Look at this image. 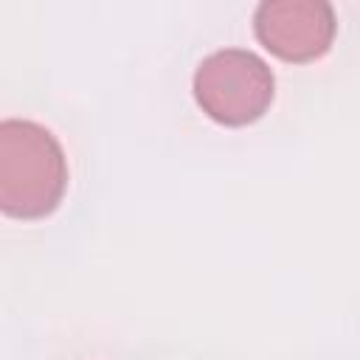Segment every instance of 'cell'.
I'll use <instances>...</instances> for the list:
<instances>
[{"mask_svg": "<svg viewBox=\"0 0 360 360\" xmlns=\"http://www.w3.org/2000/svg\"><path fill=\"white\" fill-rule=\"evenodd\" d=\"M276 93L273 70L253 51L225 48L205 56L194 73V98L202 112L225 127L259 121Z\"/></svg>", "mask_w": 360, "mask_h": 360, "instance_id": "7a4b0ae2", "label": "cell"}, {"mask_svg": "<svg viewBox=\"0 0 360 360\" xmlns=\"http://www.w3.org/2000/svg\"><path fill=\"white\" fill-rule=\"evenodd\" d=\"M65 188L68 160L59 141L34 121H0V211L42 219L56 211Z\"/></svg>", "mask_w": 360, "mask_h": 360, "instance_id": "6da1fadb", "label": "cell"}, {"mask_svg": "<svg viewBox=\"0 0 360 360\" xmlns=\"http://www.w3.org/2000/svg\"><path fill=\"white\" fill-rule=\"evenodd\" d=\"M253 31L278 59L312 62L329 51L338 22L323 0H264L253 14Z\"/></svg>", "mask_w": 360, "mask_h": 360, "instance_id": "3957f363", "label": "cell"}]
</instances>
